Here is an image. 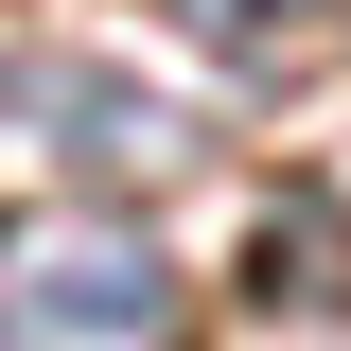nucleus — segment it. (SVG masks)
Segmentation results:
<instances>
[{
	"mask_svg": "<svg viewBox=\"0 0 351 351\" xmlns=\"http://www.w3.org/2000/svg\"><path fill=\"white\" fill-rule=\"evenodd\" d=\"M18 106H36V123H71L53 158H88V176H176V158H193V141H176V106H123L106 71H18Z\"/></svg>",
	"mask_w": 351,
	"mask_h": 351,
	"instance_id": "obj_2",
	"label": "nucleus"
},
{
	"mask_svg": "<svg viewBox=\"0 0 351 351\" xmlns=\"http://www.w3.org/2000/svg\"><path fill=\"white\" fill-rule=\"evenodd\" d=\"M246 299H263V316H316V299H334V211H316V193H299V211H263Z\"/></svg>",
	"mask_w": 351,
	"mask_h": 351,
	"instance_id": "obj_3",
	"label": "nucleus"
},
{
	"mask_svg": "<svg viewBox=\"0 0 351 351\" xmlns=\"http://www.w3.org/2000/svg\"><path fill=\"white\" fill-rule=\"evenodd\" d=\"M0 316H18V351H176V263L106 211H36L0 263Z\"/></svg>",
	"mask_w": 351,
	"mask_h": 351,
	"instance_id": "obj_1",
	"label": "nucleus"
}]
</instances>
